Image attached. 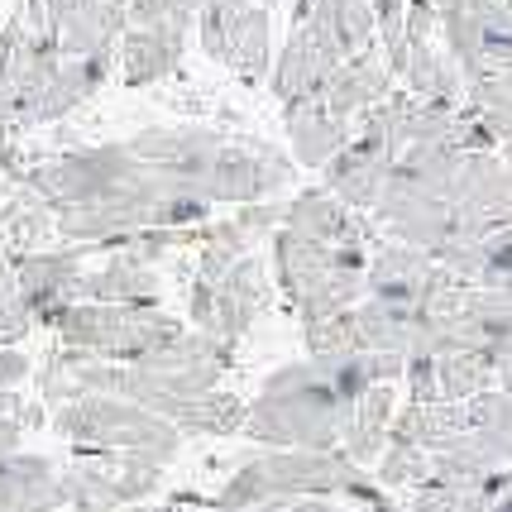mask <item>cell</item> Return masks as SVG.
Listing matches in <instances>:
<instances>
[{"label":"cell","mask_w":512,"mask_h":512,"mask_svg":"<svg viewBox=\"0 0 512 512\" xmlns=\"http://www.w3.org/2000/svg\"><path fill=\"white\" fill-rule=\"evenodd\" d=\"M53 422L63 426L67 436L96 441L101 450H134V455H149L158 465L178 450L173 422L158 417V412H149V407H139V402H130V398L87 393V398L63 402Z\"/></svg>","instance_id":"1"},{"label":"cell","mask_w":512,"mask_h":512,"mask_svg":"<svg viewBox=\"0 0 512 512\" xmlns=\"http://www.w3.org/2000/svg\"><path fill=\"white\" fill-rule=\"evenodd\" d=\"M182 24L187 20H163V24H149V29H130V34H125V82H130V87L158 82V77H168V72L178 67Z\"/></svg>","instance_id":"4"},{"label":"cell","mask_w":512,"mask_h":512,"mask_svg":"<svg viewBox=\"0 0 512 512\" xmlns=\"http://www.w3.org/2000/svg\"><path fill=\"white\" fill-rule=\"evenodd\" d=\"M393 417H398L393 383H374V388L355 402V422L345 431V455H350L359 469L374 465L383 450H388V441H393Z\"/></svg>","instance_id":"2"},{"label":"cell","mask_w":512,"mask_h":512,"mask_svg":"<svg viewBox=\"0 0 512 512\" xmlns=\"http://www.w3.org/2000/svg\"><path fill=\"white\" fill-rule=\"evenodd\" d=\"M431 479V450L407 446V441H388L379 460V484L383 489H402V484H426Z\"/></svg>","instance_id":"5"},{"label":"cell","mask_w":512,"mask_h":512,"mask_svg":"<svg viewBox=\"0 0 512 512\" xmlns=\"http://www.w3.org/2000/svg\"><path fill=\"white\" fill-rule=\"evenodd\" d=\"M489 512H512V489L508 493H503V498H498V503H493V508Z\"/></svg>","instance_id":"6"},{"label":"cell","mask_w":512,"mask_h":512,"mask_svg":"<svg viewBox=\"0 0 512 512\" xmlns=\"http://www.w3.org/2000/svg\"><path fill=\"white\" fill-rule=\"evenodd\" d=\"M288 139L297 163H307V168H326L350 144L345 120H335L326 111V101H297V106H288Z\"/></svg>","instance_id":"3"}]
</instances>
